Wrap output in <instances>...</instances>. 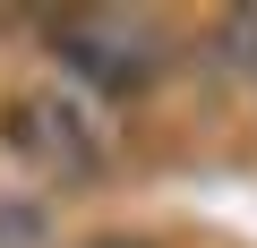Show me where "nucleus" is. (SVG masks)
Segmentation results:
<instances>
[{
	"label": "nucleus",
	"instance_id": "obj_1",
	"mask_svg": "<svg viewBox=\"0 0 257 248\" xmlns=\"http://www.w3.org/2000/svg\"><path fill=\"white\" fill-rule=\"evenodd\" d=\"M0 146H9L18 163H35L43 180H60V188H86V180H103L120 163V137L103 129V111L86 94H69V86L9 94L0 103Z\"/></svg>",
	"mask_w": 257,
	"mask_h": 248
},
{
	"label": "nucleus",
	"instance_id": "obj_2",
	"mask_svg": "<svg viewBox=\"0 0 257 248\" xmlns=\"http://www.w3.org/2000/svg\"><path fill=\"white\" fill-rule=\"evenodd\" d=\"M43 52L103 103H138L163 86V43L146 18H43Z\"/></svg>",
	"mask_w": 257,
	"mask_h": 248
},
{
	"label": "nucleus",
	"instance_id": "obj_3",
	"mask_svg": "<svg viewBox=\"0 0 257 248\" xmlns=\"http://www.w3.org/2000/svg\"><path fill=\"white\" fill-rule=\"evenodd\" d=\"M43 239H52V222L35 205H0V248H43Z\"/></svg>",
	"mask_w": 257,
	"mask_h": 248
},
{
	"label": "nucleus",
	"instance_id": "obj_4",
	"mask_svg": "<svg viewBox=\"0 0 257 248\" xmlns=\"http://www.w3.org/2000/svg\"><path fill=\"white\" fill-rule=\"evenodd\" d=\"M94 248H146V239H94Z\"/></svg>",
	"mask_w": 257,
	"mask_h": 248
}]
</instances>
